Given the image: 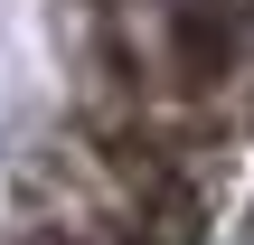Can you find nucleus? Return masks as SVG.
<instances>
[{
  "label": "nucleus",
  "instance_id": "nucleus-1",
  "mask_svg": "<svg viewBox=\"0 0 254 245\" xmlns=\"http://www.w3.org/2000/svg\"><path fill=\"white\" fill-rule=\"evenodd\" d=\"M254 47V0H170V28H160V57H170V85L179 94H217Z\"/></svg>",
  "mask_w": 254,
  "mask_h": 245
}]
</instances>
